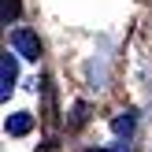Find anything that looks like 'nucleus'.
<instances>
[{
  "label": "nucleus",
  "instance_id": "5",
  "mask_svg": "<svg viewBox=\"0 0 152 152\" xmlns=\"http://www.w3.org/2000/svg\"><path fill=\"white\" fill-rule=\"evenodd\" d=\"M93 152H130L126 145H119V148H93Z\"/></svg>",
  "mask_w": 152,
  "mask_h": 152
},
{
  "label": "nucleus",
  "instance_id": "3",
  "mask_svg": "<svg viewBox=\"0 0 152 152\" xmlns=\"http://www.w3.org/2000/svg\"><path fill=\"white\" fill-rule=\"evenodd\" d=\"M30 126H34V115H30V111H15V115L4 119V130L11 134V137H22Z\"/></svg>",
  "mask_w": 152,
  "mask_h": 152
},
{
  "label": "nucleus",
  "instance_id": "2",
  "mask_svg": "<svg viewBox=\"0 0 152 152\" xmlns=\"http://www.w3.org/2000/svg\"><path fill=\"white\" fill-rule=\"evenodd\" d=\"M15 78H19V63H15L11 52H4V59H0V100H7V96H11Z\"/></svg>",
  "mask_w": 152,
  "mask_h": 152
},
{
  "label": "nucleus",
  "instance_id": "4",
  "mask_svg": "<svg viewBox=\"0 0 152 152\" xmlns=\"http://www.w3.org/2000/svg\"><path fill=\"white\" fill-rule=\"evenodd\" d=\"M134 130V115H123V119H115V134H130Z\"/></svg>",
  "mask_w": 152,
  "mask_h": 152
},
{
  "label": "nucleus",
  "instance_id": "1",
  "mask_svg": "<svg viewBox=\"0 0 152 152\" xmlns=\"http://www.w3.org/2000/svg\"><path fill=\"white\" fill-rule=\"evenodd\" d=\"M11 48L19 52L22 59H37L41 56V45H37V37L30 34V30H11Z\"/></svg>",
  "mask_w": 152,
  "mask_h": 152
}]
</instances>
